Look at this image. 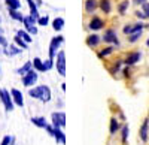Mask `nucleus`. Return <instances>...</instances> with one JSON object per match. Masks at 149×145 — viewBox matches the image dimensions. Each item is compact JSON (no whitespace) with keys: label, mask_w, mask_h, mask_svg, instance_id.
<instances>
[{"label":"nucleus","mask_w":149,"mask_h":145,"mask_svg":"<svg viewBox=\"0 0 149 145\" xmlns=\"http://www.w3.org/2000/svg\"><path fill=\"white\" fill-rule=\"evenodd\" d=\"M0 33H2V29H0Z\"/></svg>","instance_id":"obj_44"},{"label":"nucleus","mask_w":149,"mask_h":145,"mask_svg":"<svg viewBox=\"0 0 149 145\" xmlns=\"http://www.w3.org/2000/svg\"><path fill=\"white\" fill-rule=\"evenodd\" d=\"M43 66H45V72L49 70V69H52V66H54V60H52V58H48L46 62L43 63Z\"/></svg>","instance_id":"obj_33"},{"label":"nucleus","mask_w":149,"mask_h":145,"mask_svg":"<svg viewBox=\"0 0 149 145\" xmlns=\"http://www.w3.org/2000/svg\"><path fill=\"white\" fill-rule=\"evenodd\" d=\"M112 51H113V48H112V46H107V48H104L103 51H100V53H98V57H100V58H103V57L109 55Z\"/></svg>","instance_id":"obj_29"},{"label":"nucleus","mask_w":149,"mask_h":145,"mask_svg":"<svg viewBox=\"0 0 149 145\" xmlns=\"http://www.w3.org/2000/svg\"><path fill=\"white\" fill-rule=\"evenodd\" d=\"M21 50H22V48H18V46H15V45H10L8 50L5 51V54H6V55H17V54L21 53Z\"/></svg>","instance_id":"obj_19"},{"label":"nucleus","mask_w":149,"mask_h":145,"mask_svg":"<svg viewBox=\"0 0 149 145\" xmlns=\"http://www.w3.org/2000/svg\"><path fill=\"white\" fill-rule=\"evenodd\" d=\"M10 94H12V99H14L15 105H18V106H22V105H24V100H22V94H21V91H18V90H12V91H10Z\"/></svg>","instance_id":"obj_10"},{"label":"nucleus","mask_w":149,"mask_h":145,"mask_svg":"<svg viewBox=\"0 0 149 145\" xmlns=\"http://www.w3.org/2000/svg\"><path fill=\"white\" fill-rule=\"evenodd\" d=\"M118 129H119V124L116 121V118H110V133L115 135L118 132Z\"/></svg>","instance_id":"obj_27"},{"label":"nucleus","mask_w":149,"mask_h":145,"mask_svg":"<svg viewBox=\"0 0 149 145\" xmlns=\"http://www.w3.org/2000/svg\"><path fill=\"white\" fill-rule=\"evenodd\" d=\"M57 72L61 75V76H64L66 75V54L64 51H60L57 54Z\"/></svg>","instance_id":"obj_1"},{"label":"nucleus","mask_w":149,"mask_h":145,"mask_svg":"<svg viewBox=\"0 0 149 145\" xmlns=\"http://www.w3.org/2000/svg\"><path fill=\"white\" fill-rule=\"evenodd\" d=\"M0 45H3V46H6V45H8V41L2 36V33H0Z\"/></svg>","instance_id":"obj_39"},{"label":"nucleus","mask_w":149,"mask_h":145,"mask_svg":"<svg viewBox=\"0 0 149 145\" xmlns=\"http://www.w3.org/2000/svg\"><path fill=\"white\" fill-rule=\"evenodd\" d=\"M48 22H49V18L45 15V17H39V20H37V24H39V26H48Z\"/></svg>","instance_id":"obj_32"},{"label":"nucleus","mask_w":149,"mask_h":145,"mask_svg":"<svg viewBox=\"0 0 149 145\" xmlns=\"http://www.w3.org/2000/svg\"><path fill=\"white\" fill-rule=\"evenodd\" d=\"M52 27H54V30L60 32L61 29L64 27V20H63V18H55V20L52 21Z\"/></svg>","instance_id":"obj_20"},{"label":"nucleus","mask_w":149,"mask_h":145,"mask_svg":"<svg viewBox=\"0 0 149 145\" xmlns=\"http://www.w3.org/2000/svg\"><path fill=\"white\" fill-rule=\"evenodd\" d=\"M127 136H128V126H125L122 129V141L125 142L127 141Z\"/></svg>","instance_id":"obj_36"},{"label":"nucleus","mask_w":149,"mask_h":145,"mask_svg":"<svg viewBox=\"0 0 149 145\" xmlns=\"http://www.w3.org/2000/svg\"><path fill=\"white\" fill-rule=\"evenodd\" d=\"M103 20H100L98 17H94L91 21H90V29L91 30H100V29H103Z\"/></svg>","instance_id":"obj_8"},{"label":"nucleus","mask_w":149,"mask_h":145,"mask_svg":"<svg viewBox=\"0 0 149 145\" xmlns=\"http://www.w3.org/2000/svg\"><path fill=\"white\" fill-rule=\"evenodd\" d=\"M17 34H18V36H21V38H22L24 41H26L27 43H30V42H31V36H30V33H29L27 30H19Z\"/></svg>","instance_id":"obj_28"},{"label":"nucleus","mask_w":149,"mask_h":145,"mask_svg":"<svg viewBox=\"0 0 149 145\" xmlns=\"http://www.w3.org/2000/svg\"><path fill=\"white\" fill-rule=\"evenodd\" d=\"M52 124L55 129L66 126V114L64 112H54L52 114Z\"/></svg>","instance_id":"obj_6"},{"label":"nucleus","mask_w":149,"mask_h":145,"mask_svg":"<svg viewBox=\"0 0 149 145\" xmlns=\"http://www.w3.org/2000/svg\"><path fill=\"white\" fill-rule=\"evenodd\" d=\"M9 15L14 18V20H17V21H22L24 20L22 14H21V12H18V9H9Z\"/></svg>","instance_id":"obj_24"},{"label":"nucleus","mask_w":149,"mask_h":145,"mask_svg":"<svg viewBox=\"0 0 149 145\" xmlns=\"http://www.w3.org/2000/svg\"><path fill=\"white\" fill-rule=\"evenodd\" d=\"M22 22H24V27H26V30H27L30 34H36V33H37V29L34 27V24L37 22V20H34L31 15H29V17H24Z\"/></svg>","instance_id":"obj_4"},{"label":"nucleus","mask_w":149,"mask_h":145,"mask_svg":"<svg viewBox=\"0 0 149 145\" xmlns=\"http://www.w3.org/2000/svg\"><path fill=\"white\" fill-rule=\"evenodd\" d=\"M124 33H125V34H131L133 33V26H125V27H124Z\"/></svg>","instance_id":"obj_38"},{"label":"nucleus","mask_w":149,"mask_h":145,"mask_svg":"<svg viewBox=\"0 0 149 145\" xmlns=\"http://www.w3.org/2000/svg\"><path fill=\"white\" fill-rule=\"evenodd\" d=\"M140 57H142V54L140 53H131L128 57H127V60H125V64H128V66H131V64H136L140 60Z\"/></svg>","instance_id":"obj_9"},{"label":"nucleus","mask_w":149,"mask_h":145,"mask_svg":"<svg viewBox=\"0 0 149 145\" xmlns=\"http://www.w3.org/2000/svg\"><path fill=\"white\" fill-rule=\"evenodd\" d=\"M127 8H128V0H124V2L119 5V14L124 15V14H125V11H127Z\"/></svg>","instance_id":"obj_30"},{"label":"nucleus","mask_w":149,"mask_h":145,"mask_svg":"<svg viewBox=\"0 0 149 145\" xmlns=\"http://www.w3.org/2000/svg\"><path fill=\"white\" fill-rule=\"evenodd\" d=\"M6 5H8L9 9H19L21 8L19 0H6Z\"/></svg>","instance_id":"obj_26"},{"label":"nucleus","mask_w":149,"mask_h":145,"mask_svg":"<svg viewBox=\"0 0 149 145\" xmlns=\"http://www.w3.org/2000/svg\"><path fill=\"white\" fill-rule=\"evenodd\" d=\"M136 17H139L140 20H143V18H146V15L143 14V11H142V12H136Z\"/></svg>","instance_id":"obj_40"},{"label":"nucleus","mask_w":149,"mask_h":145,"mask_svg":"<svg viewBox=\"0 0 149 145\" xmlns=\"http://www.w3.org/2000/svg\"><path fill=\"white\" fill-rule=\"evenodd\" d=\"M45 129H46V132H48L49 135H52V136L55 135V127H51V126H46Z\"/></svg>","instance_id":"obj_37"},{"label":"nucleus","mask_w":149,"mask_h":145,"mask_svg":"<svg viewBox=\"0 0 149 145\" xmlns=\"http://www.w3.org/2000/svg\"><path fill=\"white\" fill-rule=\"evenodd\" d=\"M98 6H100V9L104 14H109L110 12V0H102V2L98 3Z\"/></svg>","instance_id":"obj_23"},{"label":"nucleus","mask_w":149,"mask_h":145,"mask_svg":"<svg viewBox=\"0 0 149 145\" xmlns=\"http://www.w3.org/2000/svg\"><path fill=\"white\" fill-rule=\"evenodd\" d=\"M0 99L5 103V108L6 111H12L14 109V102H12V94L9 96V91L8 90H0Z\"/></svg>","instance_id":"obj_3"},{"label":"nucleus","mask_w":149,"mask_h":145,"mask_svg":"<svg viewBox=\"0 0 149 145\" xmlns=\"http://www.w3.org/2000/svg\"><path fill=\"white\" fill-rule=\"evenodd\" d=\"M27 2H29V0H27Z\"/></svg>","instance_id":"obj_45"},{"label":"nucleus","mask_w":149,"mask_h":145,"mask_svg":"<svg viewBox=\"0 0 149 145\" xmlns=\"http://www.w3.org/2000/svg\"><path fill=\"white\" fill-rule=\"evenodd\" d=\"M146 45H148V46H149V39H148V41H146Z\"/></svg>","instance_id":"obj_42"},{"label":"nucleus","mask_w":149,"mask_h":145,"mask_svg":"<svg viewBox=\"0 0 149 145\" xmlns=\"http://www.w3.org/2000/svg\"><path fill=\"white\" fill-rule=\"evenodd\" d=\"M36 81H37V72H34L33 69L29 70L26 75H22V84L26 87H31Z\"/></svg>","instance_id":"obj_5"},{"label":"nucleus","mask_w":149,"mask_h":145,"mask_svg":"<svg viewBox=\"0 0 149 145\" xmlns=\"http://www.w3.org/2000/svg\"><path fill=\"white\" fill-rule=\"evenodd\" d=\"M12 141H14V138L9 136V135H6V136L3 138V141H2V144H0V145H10Z\"/></svg>","instance_id":"obj_34"},{"label":"nucleus","mask_w":149,"mask_h":145,"mask_svg":"<svg viewBox=\"0 0 149 145\" xmlns=\"http://www.w3.org/2000/svg\"><path fill=\"white\" fill-rule=\"evenodd\" d=\"M29 94L34 99H42V85L40 87H36V88H31L29 91Z\"/></svg>","instance_id":"obj_17"},{"label":"nucleus","mask_w":149,"mask_h":145,"mask_svg":"<svg viewBox=\"0 0 149 145\" xmlns=\"http://www.w3.org/2000/svg\"><path fill=\"white\" fill-rule=\"evenodd\" d=\"M142 11H143V14L146 15V18H149V3L148 2H145L142 5Z\"/></svg>","instance_id":"obj_35"},{"label":"nucleus","mask_w":149,"mask_h":145,"mask_svg":"<svg viewBox=\"0 0 149 145\" xmlns=\"http://www.w3.org/2000/svg\"><path fill=\"white\" fill-rule=\"evenodd\" d=\"M29 6H30V15L34 20H39V12H37V6L33 0H29Z\"/></svg>","instance_id":"obj_14"},{"label":"nucleus","mask_w":149,"mask_h":145,"mask_svg":"<svg viewBox=\"0 0 149 145\" xmlns=\"http://www.w3.org/2000/svg\"><path fill=\"white\" fill-rule=\"evenodd\" d=\"M49 99H51V90H49V87L46 85H42V99L43 102H49Z\"/></svg>","instance_id":"obj_16"},{"label":"nucleus","mask_w":149,"mask_h":145,"mask_svg":"<svg viewBox=\"0 0 149 145\" xmlns=\"http://www.w3.org/2000/svg\"><path fill=\"white\" fill-rule=\"evenodd\" d=\"M14 41H15V43L19 46V48H22V50H27V46H29V43L26 42V41H24L22 38H21V36H15V38H14Z\"/></svg>","instance_id":"obj_25"},{"label":"nucleus","mask_w":149,"mask_h":145,"mask_svg":"<svg viewBox=\"0 0 149 145\" xmlns=\"http://www.w3.org/2000/svg\"><path fill=\"white\" fill-rule=\"evenodd\" d=\"M10 145H15V144H14V141H12V144H10Z\"/></svg>","instance_id":"obj_43"},{"label":"nucleus","mask_w":149,"mask_h":145,"mask_svg":"<svg viewBox=\"0 0 149 145\" xmlns=\"http://www.w3.org/2000/svg\"><path fill=\"white\" fill-rule=\"evenodd\" d=\"M55 141H57V144H64L66 142V136H64V133L60 130V127L58 129H55Z\"/></svg>","instance_id":"obj_18"},{"label":"nucleus","mask_w":149,"mask_h":145,"mask_svg":"<svg viewBox=\"0 0 149 145\" xmlns=\"http://www.w3.org/2000/svg\"><path fill=\"white\" fill-rule=\"evenodd\" d=\"M98 42H100V38H98L97 34H91V36H88V39H86L88 46H95V45H98Z\"/></svg>","instance_id":"obj_22"},{"label":"nucleus","mask_w":149,"mask_h":145,"mask_svg":"<svg viewBox=\"0 0 149 145\" xmlns=\"http://www.w3.org/2000/svg\"><path fill=\"white\" fill-rule=\"evenodd\" d=\"M103 41H104V42H107V43H115V45H119L118 38H116V33H115V30H112V29H109V30H106V32H104Z\"/></svg>","instance_id":"obj_7"},{"label":"nucleus","mask_w":149,"mask_h":145,"mask_svg":"<svg viewBox=\"0 0 149 145\" xmlns=\"http://www.w3.org/2000/svg\"><path fill=\"white\" fill-rule=\"evenodd\" d=\"M63 41H64L63 36H57V38H52L51 43H49V58L54 60V57L57 55V48H58L61 43H63Z\"/></svg>","instance_id":"obj_2"},{"label":"nucleus","mask_w":149,"mask_h":145,"mask_svg":"<svg viewBox=\"0 0 149 145\" xmlns=\"http://www.w3.org/2000/svg\"><path fill=\"white\" fill-rule=\"evenodd\" d=\"M133 2H134L136 5H143L145 2H148V0H133Z\"/></svg>","instance_id":"obj_41"},{"label":"nucleus","mask_w":149,"mask_h":145,"mask_svg":"<svg viewBox=\"0 0 149 145\" xmlns=\"http://www.w3.org/2000/svg\"><path fill=\"white\" fill-rule=\"evenodd\" d=\"M148 126H149V118L145 120L143 124H142V129H140V139H142L143 142L148 141Z\"/></svg>","instance_id":"obj_11"},{"label":"nucleus","mask_w":149,"mask_h":145,"mask_svg":"<svg viewBox=\"0 0 149 145\" xmlns=\"http://www.w3.org/2000/svg\"><path fill=\"white\" fill-rule=\"evenodd\" d=\"M33 67L36 69V70H39V72H45V66H43V62L40 58H34L33 60Z\"/></svg>","instance_id":"obj_21"},{"label":"nucleus","mask_w":149,"mask_h":145,"mask_svg":"<svg viewBox=\"0 0 149 145\" xmlns=\"http://www.w3.org/2000/svg\"><path fill=\"white\" fill-rule=\"evenodd\" d=\"M98 3H97V0H86V3H85V11L88 12V14H93V12L97 9Z\"/></svg>","instance_id":"obj_12"},{"label":"nucleus","mask_w":149,"mask_h":145,"mask_svg":"<svg viewBox=\"0 0 149 145\" xmlns=\"http://www.w3.org/2000/svg\"><path fill=\"white\" fill-rule=\"evenodd\" d=\"M31 123L34 124V126H37V127H46L48 124H46V120L43 118V117H33L31 118Z\"/></svg>","instance_id":"obj_13"},{"label":"nucleus","mask_w":149,"mask_h":145,"mask_svg":"<svg viewBox=\"0 0 149 145\" xmlns=\"http://www.w3.org/2000/svg\"><path fill=\"white\" fill-rule=\"evenodd\" d=\"M31 67H33V63H31V62H27V63H24V64L17 70V74H19V75H26L29 70H31Z\"/></svg>","instance_id":"obj_15"},{"label":"nucleus","mask_w":149,"mask_h":145,"mask_svg":"<svg viewBox=\"0 0 149 145\" xmlns=\"http://www.w3.org/2000/svg\"><path fill=\"white\" fill-rule=\"evenodd\" d=\"M140 34H142V32H134V33H131L130 34V38H128V41L133 43V42H136L139 38H140Z\"/></svg>","instance_id":"obj_31"}]
</instances>
